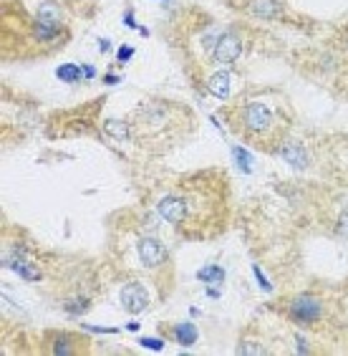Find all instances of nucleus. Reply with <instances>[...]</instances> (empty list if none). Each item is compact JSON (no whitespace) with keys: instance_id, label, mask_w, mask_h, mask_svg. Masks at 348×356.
<instances>
[{"instance_id":"obj_7","label":"nucleus","mask_w":348,"mask_h":356,"mask_svg":"<svg viewBox=\"0 0 348 356\" xmlns=\"http://www.w3.org/2000/svg\"><path fill=\"white\" fill-rule=\"evenodd\" d=\"M122 306H124V311L131 316H137L149 309V291H147V286L139 281L126 283V286L122 288Z\"/></svg>"},{"instance_id":"obj_5","label":"nucleus","mask_w":348,"mask_h":356,"mask_svg":"<svg viewBox=\"0 0 348 356\" xmlns=\"http://www.w3.org/2000/svg\"><path fill=\"white\" fill-rule=\"evenodd\" d=\"M245 51V41H242V35L238 31H222L215 43V51H212V63L219 66V69H230L235 63L240 61V56Z\"/></svg>"},{"instance_id":"obj_16","label":"nucleus","mask_w":348,"mask_h":356,"mask_svg":"<svg viewBox=\"0 0 348 356\" xmlns=\"http://www.w3.org/2000/svg\"><path fill=\"white\" fill-rule=\"evenodd\" d=\"M232 154L238 157V162H240V167H242V170L250 172V157L245 154V149H240V147H235V149H232Z\"/></svg>"},{"instance_id":"obj_17","label":"nucleus","mask_w":348,"mask_h":356,"mask_svg":"<svg viewBox=\"0 0 348 356\" xmlns=\"http://www.w3.org/2000/svg\"><path fill=\"white\" fill-rule=\"evenodd\" d=\"M139 343H142L144 349H151V351H162L164 349V341H159V339H142Z\"/></svg>"},{"instance_id":"obj_3","label":"nucleus","mask_w":348,"mask_h":356,"mask_svg":"<svg viewBox=\"0 0 348 356\" xmlns=\"http://www.w3.org/2000/svg\"><path fill=\"white\" fill-rule=\"evenodd\" d=\"M225 122L245 144L270 154H278L290 129L285 104L267 102V96H240L238 102L225 106Z\"/></svg>"},{"instance_id":"obj_19","label":"nucleus","mask_w":348,"mask_h":356,"mask_svg":"<svg viewBox=\"0 0 348 356\" xmlns=\"http://www.w3.org/2000/svg\"><path fill=\"white\" fill-rule=\"evenodd\" d=\"M253 273H255V278H258L260 288H263V291H270V283H267V278H265V275H263V270H260L258 266L253 268Z\"/></svg>"},{"instance_id":"obj_4","label":"nucleus","mask_w":348,"mask_h":356,"mask_svg":"<svg viewBox=\"0 0 348 356\" xmlns=\"http://www.w3.org/2000/svg\"><path fill=\"white\" fill-rule=\"evenodd\" d=\"M288 316L301 326H313L326 316V303L313 293H301L288 303Z\"/></svg>"},{"instance_id":"obj_15","label":"nucleus","mask_w":348,"mask_h":356,"mask_svg":"<svg viewBox=\"0 0 348 356\" xmlns=\"http://www.w3.org/2000/svg\"><path fill=\"white\" fill-rule=\"evenodd\" d=\"M81 74L83 71L78 69V66H74V63H66V66H58V71H56V76H58V79H63V81H78V79H81Z\"/></svg>"},{"instance_id":"obj_20","label":"nucleus","mask_w":348,"mask_h":356,"mask_svg":"<svg viewBox=\"0 0 348 356\" xmlns=\"http://www.w3.org/2000/svg\"><path fill=\"white\" fill-rule=\"evenodd\" d=\"M53 3H61V6H71V8H76V6H81V3H86V0H53Z\"/></svg>"},{"instance_id":"obj_11","label":"nucleus","mask_w":348,"mask_h":356,"mask_svg":"<svg viewBox=\"0 0 348 356\" xmlns=\"http://www.w3.org/2000/svg\"><path fill=\"white\" fill-rule=\"evenodd\" d=\"M278 154L283 159H285L288 165H293V167H306L308 165V154H306V149H303V144L301 142H283L280 144V149H278Z\"/></svg>"},{"instance_id":"obj_1","label":"nucleus","mask_w":348,"mask_h":356,"mask_svg":"<svg viewBox=\"0 0 348 356\" xmlns=\"http://www.w3.org/2000/svg\"><path fill=\"white\" fill-rule=\"evenodd\" d=\"M230 185L219 170L179 179L157 200V213L187 238H210L225 225Z\"/></svg>"},{"instance_id":"obj_12","label":"nucleus","mask_w":348,"mask_h":356,"mask_svg":"<svg viewBox=\"0 0 348 356\" xmlns=\"http://www.w3.org/2000/svg\"><path fill=\"white\" fill-rule=\"evenodd\" d=\"M172 336H174V341L182 343V346H194L199 339V331L194 323L187 321V323H177V326L172 329Z\"/></svg>"},{"instance_id":"obj_21","label":"nucleus","mask_w":348,"mask_h":356,"mask_svg":"<svg viewBox=\"0 0 348 356\" xmlns=\"http://www.w3.org/2000/svg\"><path fill=\"white\" fill-rule=\"evenodd\" d=\"M103 81H106V83H119V79H116V76H106Z\"/></svg>"},{"instance_id":"obj_13","label":"nucleus","mask_w":348,"mask_h":356,"mask_svg":"<svg viewBox=\"0 0 348 356\" xmlns=\"http://www.w3.org/2000/svg\"><path fill=\"white\" fill-rule=\"evenodd\" d=\"M103 131H106L111 139H116V142L134 139V134H131V122H122V119H109V122L103 124Z\"/></svg>"},{"instance_id":"obj_22","label":"nucleus","mask_w":348,"mask_h":356,"mask_svg":"<svg viewBox=\"0 0 348 356\" xmlns=\"http://www.w3.org/2000/svg\"><path fill=\"white\" fill-rule=\"evenodd\" d=\"M343 46H346V51H348V31H346V35H343Z\"/></svg>"},{"instance_id":"obj_6","label":"nucleus","mask_w":348,"mask_h":356,"mask_svg":"<svg viewBox=\"0 0 348 356\" xmlns=\"http://www.w3.org/2000/svg\"><path fill=\"white\" fill-rule=\"evenodd\" d=\"M137 258L142 263L144 270H162L169 263V250L164 248V243L154 235H142L137 240Z\"/></svg>"},{"instance_id":"obj_2","label":"nucleus","mask_w":348,"mask_h":356,"mask_svg":"<svg viewBox=\"0 0 348 356\" xmlns=\"http://www.w3.org/2000/svg\"><path fill=\"white\" fill-rule=\"evenodd\" d=\"M129 122L134 142L154 154L174 149L194 131L192 109L172 99H144L131 111Z\"/></svg>"},{"instance_id":"obj_9","label":"nucleus","mask_w":348,"mask_h":356,"mask_svg":"<svg viewBox=\"0 0 348 356\" xmlns=\"http://www.w3.org/2000/svg\"><path fill=\"white\" fill-rule=\"evenodd\" d=\"M86 343L76 334H51L48 336V351L56 356H76L86 351Z\"/></svg>"},{"instance_id":"obj_18","label":"nucleus","mask_w":348,"mask_h":356,"mask_svg":"<svg viewBox=\"0 0 348 356\" xmlns=\"http://www.w3.org/2000/svg\"><path fill=\"white\" fill-rule=\"evenodd\" d=\"M134 56V48H129V46H124V48H119V54H116V61L119 63H126Z\"/></svg>"},{"instance_id":"obj_10","label":"nucleus","mask_w":348,"mask_h":356,"mask_svg":"<svg viewBox=\"0 0 348 356\" xmlns=\"http://www.w3.org/2000/svg\"><path fill=\"white\" fill-rule=\"evenodd\" d=\"M230 79L232 76L227 69L212 71L205 79V91L215 96V99H219V102H227V99H230Z\"/></svg>"},{"instance_id":"obj_8","label":"nucleus","mask_w":348,"mask_h":356,"mask_svg":"<svg viewBox=\"0 0 348 356\" xmlns=\"http://www.w3.org/2000/svg\"><path fill=\"white\" fill-rule=\"evenodd\" d=\"M240 10L255 21H278L280 15H283V3L280 0H245V3H240Z\"/></svg>"},{"instance_id":"obj_14","label":"nucleus","mask_w":348,"mask_h":356,"mask_svg":"<svg viewBox=\"0 0 348 356\" xmlns=\"http://www.w3.org/2000/svg\"><path fill=\"white\" fill-rule=\"evenodd\" d=\"M199 281H207V283H222L225 281V270L217 266H210V268H202L199 270Z\"/></svg>"}]
</instances>
